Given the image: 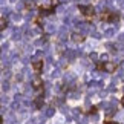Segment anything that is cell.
<instances>
[{
	"label": "cell",
	"instance_id": "5",
	"mask_svg": "<svg viewBox=\"0 0 124 124\" xmlns=\"http://www.w3.org/2000/svg\"><path fill=\"white\" fill-rule=\"evenodd\" d=\"M32 69H34V72L35 74H40L41 72V69H43V61L41 60H37L32 63Z\"/></svg>",
	"mask_w": 124,
	"mask_h": 124
},
{
	"label": "cell",
	"instance_id": "4",
	"mask_svg": "<svg viewBox=\"0 0 124 124\" xmlns=\"http://www.w3.org/2000/svg\"><path fill=\"white\" fill-rule=\"evenodd\" d=\"M55 8L54 6H40V16L45 17V16H51V14H54Z\"/></svg>",
	"mask_w": 124,
	"mask_h": 124
},
{
	"label": "cell",
	"instance_id": "10",
	"mask_svg": "<svg viewBox=\"0 0 124 124\" xmlns=\"http://www.w3.org/2000/svg\"><path fill=\"white\" fill-rule=\"evenodd\" d=\"M95 68H97V70H104V63H98Z\"/></svg>",
	"mask_w": 124,
	"mask_h": 124
},
{
	"label": "cell",
	"instance_id": "1",
	"mask_svg": "<svg viewBox=\"0 0 124 124\" xmlns=\"http://www.w3.org/2000/svg\"><path fill=\"white\" fill-rule=\"evenodd\" d=\"M100 18H101L103 22H116V20H120V16L115 14V12H110V11H103Z\"/></svg>",
	"mask_w": 124,
	"mask_h": 124
},
{
	"label": "cell",
	"instance_id": "6",
	"mask_svg": "<svg viewBox=\"0 0 124 124\" xmlns=\"http://www.w3.org/2000/svg\"><path fill=\"white\" fill-rule=\"evenodd\" d=\"M32 87H34L35 90H41V89H43V81H41V78H35L34 81H32Z\"/></svg>",
	"mask_w": 124,
	"mask_h": 124
},
{
	"label": "cell",
	"instance_id": "8",
	"mask_svg": "<svg viewBox=\"0 0 124 124\" xmlns=\"http://www.w3.org/2000/svg\"><path fill=\"white\" fill-rule=\"evenodd\" d=\"M6 25H8V20H6V17H2L0 18V29H5V28H6Z\"/></svg>",
	"mask_w": 124,
	"mask_h": 124
},
{
	"label": "cell",
	"instance_id": "3",
	"mask_svg": "<svg viewBox=\"0 0 124 124\" xmlns=\"http://www.w3.org/2000/svg\"><path fill=\"white\" fill-rule=\"evenodd\" d=\"M118 69V63H113V61H106L104 63V70L109 74H113Z\"/></svg>",
	"mask_w": 124,
	"mask_h": 124
},
{
	"label": "cell",
	"instance_id": "11",
	"mask_svg": "<svg viewBox=\"0 0 124 124\" xmlns=\"http://www.w3.org/2000/svg\"><path fill=\"white\" fill-rule=\"evenodd\" d=\"M57 5H58V0H51V6H57Z\"/></svg>",
	"mask_w": 124,
	"mask_h": 124
},
{
	"label": "cell",
	"instance_id": "9",
	"mask_svg": "<svg viewBox=\"0 0 124 124\" xmlns=\"http://www.w3.org/2000/svg\"><path fill=\"white\" fill-rule=\"evenodd\" d=\"M41 104H43V97L40 95V97H37V98H35V107H37V109H40V107H41Z\"/></svg>",
	"mask_w": 124,
	"mask_h": 124
},
{
	"label": "cell",
	"instance_id": "2",
	"mask_svg": "<svg viewBox=\"0 0 124 124\" xmlns=\"http://www.w3.org/2000/svg\"><path fill=\"white\" fill-rule=\"evenodd\" d=\"M78 11L81 12L84 17H93L95 16V9H93V6H90V5H87V6L78 5Z\"/></svg>",
	"mask_w": 124,
	"mask_h": 124
},
{
	"label": "cell",
	"instance_id": "12",
	"mask_svg": "<svg viewBox=\"0 0 124 124\" xmlns=\"http://www.w3.org/2000/svg\"><path fill=\"white\" fill-rule=\"evenodd\" d=\"M89 113H97V107H92V109L89 110Z\"/></svg>",
	"mask_w": 124,
	"mask_h": 124
},
{
	"label": "cell",
	"instance_id": "13",
	"mask_svg": "<svg viewBox=\"0 0 124 124\" xmlns=\"http://www.w3.org/2000/svg\"><path fill=\"white\" fill-rule=\"evenodd\" d=\"M121 106L124 107V95H123V98H121Z\"/></svg>",
	"mask_w": 124,
	"mask_h": 124
},
{
	"label": "cell",
	"instance_id": "7",
	"mask_svg": "<svg viewBox=\"0 0 124 124\" xmlns=\"http://www.w3.org/2000/svg\"><path fill=\"white\" fill-rule=\"evenodd\" d=\"M72 39H74V41H77V43H83V41H84V35H80V34H72Z\"/></svg>",
	"mask_w": 124,
	"mask_h": 124
}]
</instances>
